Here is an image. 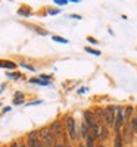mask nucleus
<instances>
[{"instance_id":"1","label":"nucleus","mask_w":137,"mask_h":147,"mask_svg":"<svg viewBox=\"0 0 137 147\" xmlns=\"http://www.w3.org/2000/svg\"><path fill=\"white\" fill-rule=\"evenodd\" d=\"M40 141L44 147H53L56 144V140H55V134L52 132V128L50 127H44L41 131H40Z\"/></svg>"},{"instance_id":"2","label":"nucleus","mask_w":137,"mask_h":147,"mask_svg":"<svg viewBox=\"0 0 137 147\" xmlns=\"http://www.w3.org/2000/svg\"><path fill=\"white\" fill-rule=\"evenodd\" d=\"M65 127H66V132L68 136L72 141L78 140V134H77V124H75V119H74L72 116H68L65 119Z\"/></svg>"},{"instance_id":"3","label":"nucleus","mask_w":137,"mask_h":147,"mask_svg":"<svg viewBox=\"0 0 137 147\" xmlns=\"http://www.w3.org/2000/svg\"><path fill=\"white\" fill-rule=\"evenodd\" d=\"M103 118H105V124L108 127H112L115 125V118H117V109L114 106H109L105 109L103 112Z\"/></svg>"},{"instance_id":"4","label":"nucleus","mask_w":137,"mask_h":147,"mask_svg":"<svg viewBox=\"0 0 137 147\" xmlns=\"http://www.w3.org/2000/svg\"><path fill=\"white\" fill-rule=\"evenodd\" d=\"M28 147H44L39 138V132L37 131H31L28 134Z\"/></svg>"},{"instance_id":"5","label":"nucleus","mask_w":137,"mask_h":147,"mask_svg":"<svg viewBox=\"0 0 137 147\" xmlns=\"http://www.w3.org/2000/svg\"><path fill=\"white\" fill-rule=\"evenodd\" d=\"M124 121H125V116H124V109L122 107H118L117 109V118H115V132H119Z\"/></svg>"},{"instance_id":"6","label":"nucleus","mask_w":137,"mask_h":147,"mask_svg":"<svg viewBox=\"0 0 137 147\" xmlns=\"http://www.w3.org/2000/svg\"><path fill=\"white\" fill-rule=\"evenodd\" d=\"M52 132L55 134V137L60 138L62 136H64V128H62V124H60V121H55L53 124H52Z\"/></svg>"},{"instance_id":"7","label":"nucleus","mask_w":137,"mask_h":147,"mask_svg":"<svg viewBox=\"0 0 137 147\" xmlns=\"http://www.w3.org/2000/svg\"><path fill=\"white\" fill-rule=\"evenodd\" d=\"M0 66H2V68H7V69H15L16 63L10 62V60H0Z\"/></svg>"},{"instance_id":"8","label":"nucleus","mask_w":137,"mask_h":147,"mask_svg":"<svg viewBox=\"0 0 137 147\" xmlns=\"http://www.w3.org/2000/svg\"><path fill=\"white\" fill-rule=\"evenodd\" d=\"M122 137H121V132L115 134V147H122Z\"/></svg>"},{"instance_id":"9","label":"nucleus","mask_w":137,"mask_h":147,"mask_svg":"<svg viewBox=\"0 0 137 147\" xmlns=\"http://www.w3.org/2000/svg\"><path fill=\"white\" fill-rule=\"evenodd\" d=\"M85 147H94V137L92 134L87 136V143H85Z\"/></svg>"},{"instance_id":"10","label":"nucleus","mask_w":137,"mask_h":147,"mask_svg":"<svg viewBox=\"0 0 137 147\" xmlns=\"http://www.w3.org/2000/svg\"><path fill=\"white\" fill-rule=\"evenodd\" d=\"M30 82H33V84H40V85H49V84H50L49 81H43V80H35V78L30 80Z\"/></svg>"},{"instance_id":"11","label":"nucleus","mask_w":137,"mask_h":147,"mask_svg":"<svg viewBox=\"0 0 137 147\" xmlns=\"http://www.w3.org/2000/svg\"><path fill=\"white\" fill-rule=\"evenodd\" d=\"M18 13L22 15V16H30V9H27V7H21V9L18 10Z\"/></svg>"},{"instance_id":"12","label":"nucleus","mask_w":137,"mask_h":147,"mask_svg":"<svg viewBox=\"0 0 137 147\" xmlns=\"http://www.w3.org/2000/svg\"><path fill=\"white\" fill-rule=\"evenodd\" d=\"M52 40H53V41H58V43H64V44L68 43V40L62 38V37H59V35H53V37H52Z\"/></svg>"},{"instance_id":"13","label":"nucleus","mask_w":137,"mask_h":147,"mask_svg":"<svg viewBox=\"0 0 137 147\" xmlns=\"http://www.w3.org/2000/svg\"><path fill=\"white\" fill-rule=\"evenodd\" d=\"M131 131L133 132H137V116H134L131 119Z\"/></svg>"},{"instance_id":"14","label":"nucleus","mask_w":137,"mask_h":147,"mask_svg":"<svg viewBox=\"0 0 137 147\" xmlns=\"http://www.w3.org/2000/svg\"><path fill=\"white\" fill-rule=\"evenodd\" d=\"M84 50H85L87 53H92V55H94V56H99V55H100V52H97V50H94V49H90V47H85Z\"/></svg>"},{"instance_id":"15","label":"nucleus","mask_w":137,"mask_h":147,"mask_svg":"<svg viewBox=\"0 0 137 147\" xmlns=\"http://www.w3.org/2000/svg\"><path fill=\"white\" fill-rule=\"evenodd\" d=\"M131 113H133V107H131V106L125 107V112H124V116H125V119H128Z\"/></svg>"},{"instance_id":"16","label":"nucleus","mask_w":137,"mask_h":147,"mask_svg":"<svg viewBox=\"0 0 137 147\" xmlns=\"http://www.w3.org/2000/svg\"><path fill=\"white\" fill-rule=\"evenodd\" d=\"M99 137H100L102 140H105L108 137V129L106 128H100V136H99Z\"/></svg>"},{"instance_id":"17","label":"nucleus","mask_w":137,"mask_h":147,"mask_svg":"<svg viewBox=\"0 0 137 147\" xmlns=\"http://www.w3.org/2000/svg\"><path fill=\"white\" fill-rule=\"evenodd\" d=\"M55 3H56V5H59V6H64V5H66V3H68V0H55Z\"/></svg>"},{"instance_id":"18","label":"nucleus","mask_w":137,"mask_h":147,"mask_svg":"<svg viewBox=\"0 0 137 147\" xmlns=\"http://www.w3.org/2000/svg\"><path fill=\"white\" fill-rule=\"evenodd\" d=\"M9 77H12V78H21V74H9Z\"/></svg>"},{"instance_id":"19","label":"nucleus","mask_w":137,"mask_h":147,"mask_svg":"<svg viewBox=\"0 0 137 147\" xmlns=\"http://www.w3.org/2000/svg\"><path fill=\"white\" fill-rule=\"evenodd\" d=\"M21 65H22L24 68H28L30 71H34V68H33V66H30V65H27V63H21Z\"/></svg>"},{"instance_id":"20","label":"nucleus","mask_w":137,"mask_h":147,"mask_svg":"<svg viewBox=\"0 0 137 147\" xmlns=\"http://www.w3.org/2000/svg\"><path fill=\"white\" fill-rule=\"evenodd\" d=\"M53 147H64V144H62L60 141H56V144H55Z\"/></svg>"},{"instance_id":"21","label":"nucleus","mask_w":137,"mask_h":147,"mask_svg":"<svg viewBox=\"0 0 137 147\" xmlns=\"http://www.w3.org/2000/svg\"><path fill=\"white\" fill-rule=\"evenodd\" d=\"M89 41H92V43H97V41H96L94 38H92V37H89Z\"/></svg>"},{"instance_id":"22","label":"nucleus","mask_w":137,"mask_h":147,"mask_svg":"<svg viewBox=\"0 0 137 147\" xmlns=\"http://www.w3.org/2000/svg\"><path fill=\"white\" fill-rule=\"evenodd\" d=\"M10 147H18V143H12V144H10Z\"/></svg>"},{"instance_id":"23","label":"nucleus","mask_w":137,"mask_h":147,"mask_svg":"<svg viewBox=\"0 0 137 147\" xmlns=\"http://www.w3.org/2000/svg\"><path fill=\"white\" fill-rule=\"evenodd\" d=\"M97 147H105V146H103V144H99V146H97Z\"/></svg>"},{"instance_id":"24","label":"nucleus","mask_w":137,"mask_h":147,"mask_svg":"<svg viewBox=\"0 0 137 147\" xmlns=\"http://www.w3.org/2000/svg\"><path fill=\"white\" fill-rule=\"evenodd\" d=\"M22 147H25V146H22Z\"/></svg>"}]
</instances>
